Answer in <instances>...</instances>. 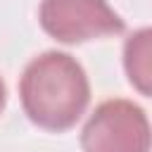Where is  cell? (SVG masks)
I'll return each instance as SVG.
<instances>
[{
	"label": "cell",
	"instance_id": "obj_5",
	"mask_svg": "<svg viewBox=\"0 0 152 152\" xmlns=\"http://www.w3.org/2000/svg\"><path fill=\"white\" fill-rule=\"evenodd\" d=\"M5 100H7V93H5V83H2V78H0V112L5 109Z\"/></svg>",
	"mask_w": 152,
	"mask_h": 152
},
{
	"label": "cell",
	"instance_id": "obj_3",
	"mask_svg": "<svg viewBox=\"0 0 152 152\" xmlns=\"http://www.w3.org/2000/svg\"><path fill=\"white\" fill-rule=\"evenodd\" d=\"M38 19L59 43H83L124 31V19L107 0H43Z\"/></svg>",
	"mask_w": 152,
	"mask_h": 152
},
{
	"label": "cell",
	"instance_id": "obj_1",
	"mask_svg": "<svg viewBox=\"0 0 152 152\" xmlns=\"http://www.w3.org/2000/svg\"><path fill=\"white\" fill-rule=\"evenodd\" d=\"M26 116L48 131L71 128L90 102V83L83 66L66 52H43L28 62L19 81Z\"/></svg>",
	"mask_w": 152,
	"mask_h": 152
},
{
	"label": "cell",
	"instance_id": "obj_4",
	"mask_svg": "<svg viewBox=\"0 0 152 152\" xmlns=\"http://www.w3.org/2000/svg\"><path fill=\"white\" fill-rule=\"evenodd\" d=\"M150 28L135 31L124 48V66L131 78V83L142 93L150 95V81H152V64H150Z\"/></svg>",
	"mask_w": 152,
	"mask_h": 152
},
{
	"label": "cell",
	"instance_id": "obj_2",
	"mask_svg": "<svg viewBox=\"0 0 152 152\" xmlns=\"http://www.w3.org/2000/svg\"><path fill=\"white\" fill-rule=\"evenodd\" d=\"M83 152H150L145 112L128 100H107L83 126Z\"/></svg>",
	"mask_w": 152,
	"mask_h": 152
}]
</instances>
